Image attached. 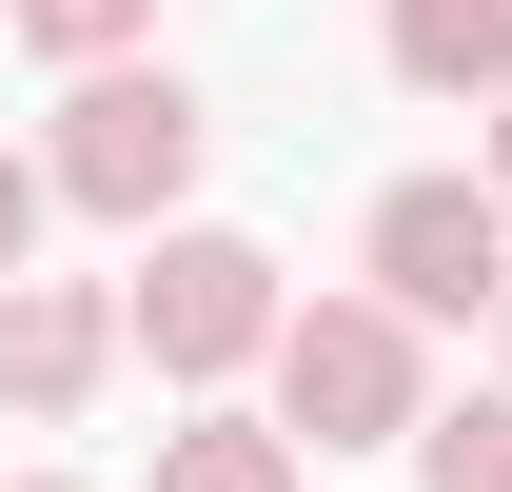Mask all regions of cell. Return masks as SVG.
Wrapping results in <instances>:
<instances>
[{
  "label": "cell",
  "mask_w": 512,
  "mask_h": 492,
  "mask_svg": "<svg viewBox=\"0 0 512 492\" xmlns=\"http://www.w3.org/2000/svg\"><path fill=\"white\" fill-rule=\"evenodd\" d=\"M256 374H276V433H296V453H414V414H434V335H414L375 276H355V296H296Z\"/></svg>",
  "instance_id": "obj_2"
},
{
  "label": "cell",
  "mask_w": 512,
  "mask_h": 492,
  "mask_svg": "<svg viewBox=\"0 0 512 492\" xmlns=\"http://www.w3.org/2000/svg\"><path fill=\"white\" fill-rule=\"evenodd\" d=\"M355 276H375L414 335H473V315L512 296V197L473 178V158H434V178H394L375 217H355Z\"/></svg>",
  "instance_id": "obj_4"
},
{
  "label": "cell",
  "mask_w": 512,
  "mask_h": 492,
  "mask_svg": "<svg viewBox=\"0 0 512 492\" xmlns=\"http://www.w3.org/2000/svg\"><path fill=\"white\" fill-rule=\"evenodd\" d=\"M296 473H316V453H296L276 414H217V394L158 433V492H296Z\"/></svg>",
  "instance_id": "obj_7"
},
{
  "label": "cell",
  "mask_w": 512,
  "mask_h": 492,
  "mask_svg": "<svg viewBox=\"0 0 512 492\" xmlns=\"http://www.w3.org/2000/svg\"><path fill=\"white\" fill-rule=\"evenodd\" d=\"M0 492H99V473H0Z\"/></svg>",
  "instance_id": "obj_12"
},
{
  "label": "cell",
  "mask_w": 512,
  "mask_h": 492,
  "mask_svg": "<svg viewBox=\"0 0 512 492\" xmlns=\"http://www.w3.org/2000/svg\"><path fill=\"white\" fill-rule=\"evenodd\" d=\"M197 158H217V99H197L178 60H79V79H60V119H40L60 217H119V237H158V217H178Z\"/></svg>",
  "instance_id": "obj_1"
},
{
  "label": "cell",
  "mask_w": 512,
  "mask_h": 492,
  "mask_svg": "<svg viewBox=\"0 0 512 492\" xmlns=\"http://www.w3.org/2000/svg\"><path fill=\"white\" fill-rule=\"evenodd\" d=\"M40 217H60V178H40V138H0V276H40Z\"/></svg>",
  "instance_id": "obj_10"
},
{
  "label": "cell",
  "mask_w": 512,
  "mask_h": 492,
  "mask_svg": "<svg viewBox=\"0 0 512 492\" xmlns=\"http://www.w3.org/2000/svg\"><path fill=\"white\" fill-rule=\"evenodd\" d=\"M493 374H512V296H493Z\"/></svg>",
  "instance_id": "obj_13"
},
{
  "label": "cell",
  "mask_w": 512,
  "mask_h": 492,
  "mask_svg": "<svg viewBox=\"0 0 512 492\" xmlns=\"http://www.w3.org/2000/svg\"><path fill=\"white\" fill-rule=\"evenodd\" d=\"M414 492H512V374H493V394H434V414H414Z\"/></svg>",
  "instance_id": "obj_8"
},
{
  "label": "cell",
  "mask_w": 512,
  "mask_h": 492,
  "mask_svg": "<svg viewBox=\"0 0 512 492\" xmlns=\"http://www.w3.org/2000/svg\"><path fill=\"white\" fill-rule=\"evenodd\" d=\"M276 315H296V276H276V237H237V217H158L138 276H119V335L178 374V394L256 374V355H276Z\"/></svg>",
  "instance_id": "obj_3"
},
{
  "label": "cell",
  "mask_w": 512,
  "mask_h": 492,
  "mask_svg": "<svg viewBox=\"0 0 512 492\" xmlns=\"http://www.w3.org/2000/svg\"><path fill=\"white\" fill-rule=\"evenodd\" d=\"M375 60L414 79V99H453V119H473V99L512 79V0H375Z\"/></svg>",
  "instance_id": "obj_6"
},
{
  "label": "cell",
  "mask_w": 512,
  "mask_h": 492,
  "mask_svg": "<svg viewBox=\"0 0 512 492\" xmlns=\"http://www.w3.org/2000/svg\"><path fill=\"white\" fill-rule=\"evenodd\" d=\"M473 178L512 197V79H493V99H473Z\"/></svg>",
  "instance_id": "obj_11"
},
{
  "label": "cell",
  "mask_w": 512,
  "mask_h": 492,
  "mask_svg": "<svg viewBox=\"0 0 512 492\" xmlns=\"http://www.w3.org/2000/svg\"><path fill=\"white\" fill-rule=\"evenodd\" d=\"M138 20H158V0H0V40H20V60H138Z\"/></svg>",
  "instance_id": "obj_9"
},
{
  "label": "cell",
  "mask_w": 512,
  "mask_h": 492,
  "mask_svg": "<svg viewBox=\"0 0 512 492\" xmlns=\"http://www.w3.org/2000/svg\"><path fill=\"white\" fill-rule=\"evenodd\" d=\"M119 355H138V335H119V276H0V414H20V433L99 414Z\"/></svg>",
  "instance_id": "obj_5"
}]
</instances>
